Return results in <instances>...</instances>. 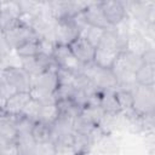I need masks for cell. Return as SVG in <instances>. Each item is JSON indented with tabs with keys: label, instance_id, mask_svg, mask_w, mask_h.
Listing matches in <instances>:
<instances>
[{
	"label": "cell",
	"instance_id": "cell-19",
	"mask_svg": "<svg viewBox=\"0 0 155 155\" xmlns=\"http://www.w3.org/2000/svg\"><path fill=\"white\" fill-rule=\"evenodd\" d=\"M21 68L29 74L30 78H34L39 74H41L42 71L46 70L45 65L42 64V62L35 56V57H27V58H21Z\"/></svg>",
	"mask_w": 155,
	"mask_h": 155
},
{
	"label": "cell",
	"instance_id": "cell-18",
	"mask_svg": "<svg viewBox=\"0 0 155 155\" xmlns=\"http://www.w3.org/2000/svg\"><path fill=\"white\" fill-rule=\"evenodd\" d=\"M136 82L142 86H154L155 84V65L142 64L136 71Z\"/></svg>",
	"mask_w": 155,
	"mask_h": 155
},
{
	"label": "cell",
	"instance_id": "cell-23",
	"mask_svg": "<svg viewBox=\"0 0 155 155\" xmlns=\"http://www.w3.org/2000/svg\"><path fill=\"white\" fill-rule=\"evenodd\" d=\"M115 97L119 103L120 110L122 114H128L131 113L132 109V92L126 91V90H115Z\"/></svg>",
	"mask_w": 155,
	"mask_h": 155
},
{
	"label": "cell",
	"instance_id": "cell-21",
	"mask_svg": "<svg viewBox=\"0 0 155 155\" xmlns=\"http://www.w3.org/2000/svg\"><path fill=\"white\" fill-rule=\"evenodd\" d=\"M57 109H58V115L67 116V117H70L73 120H75L81 113V109L71 99L57 101Z\"/></svg>",
	"mask_w": 155,
	"mask_h": 155
},
{
	"label": "cell",
	"instance_id": "cell-20",
	"mask_svg": "<svg viewBox=\"0 0 155 155\" xmlns=\"http://www.w3.org/2000/svg\"><path fill=\"white\" fill-rule=\"evenodd\" d=\"M104 115H105V113L103 111V109L99 105H94V104L86 105L80 113V116L84 120H86L87 122H90V124H92L94 126L99 125V122L102 121Z\"/></svg>",
	"mask_w": 155,
	"mask_h": 155
},
{
	"label": "cell",
	"instance_id": "cell-28",
	"mask_svg": "<svg viewBox=\"0 0 155 155\" xmlns=\"http://www.w3.org/2000/svg\"><path fill=\"white\" fill-rule=\"evenodd\" d=\"M39 108H40L39 103L34 99H30L28 102V104L25 105V108L23 109L21 115L31 120V121H34V122H38L39 121Z\"/></svg>",
	"mask_w": 155,
	"mask_h": 155
},
{
	"label": "cell",
	"instance_id": "cell-24",
	"mask_svg": "<svg viewBox=\"0 0 155 155\" xmlns=\"http://www.w3.org/2000/svg\"><path fill=\"white\" fill-rule=\"evenodd\" d=\"M31 136L36 143H44V142H52L51 139V132H50V125L36 122L34 125Z\"/></svg>",
	"mask_w": 155,
	"mask_h": 155
},
{
	"label": "cell",
	"instance_id": "cell-8",
	"mask_svg": "<svg viewBox=\"0 0 155 155\" xmlns=\"http://www.w3.org/2000/svg\"><path fill=\"white\" fill-rule=\"evenodd\" d=\"M57 88H58L57 69L45 70L41 74L31 78V90H36L46 93H56Z\"/></svg>",
	"mask_w": 155,
	"mask_h": 155
},
{
	"label": "cell",
	"instance_id": "cell-31",
	"mask_svg": "<svg viewBox=\"0 0 155 155\" xmlns=\"http://www.w3.org/2000/svg\"><path fill=\"white\" fill-rule=\"evenodd\" d=\"M0 155H17L15 142H10L0 136Z\"/></svg>",
	"mask_w": 155,
	"mask_h": 155
},
{
	"label": "cell",
	"instance_id": "cell-33",
	"mask_svg": "<svg viewBox=\"0 0 155 155\" xmlns=\"http://www.w3.org/2000/svg\"><path fill=\"white\" fill-rule=\"evenodd\" d=\"M142 61L144 64H151V65H155V51H154V47L150 46L142 56Z\"/></svg>",
	"mask_w": 155,
	"mask_h": 155
},
{
	"label": "cell",
	"instance_id": "cell-10",
	"mask_svg": "<svg viewBox=\"0 0 155 155\" xmlns=\"http://www.w3.org/2000/svg\"><path fill=\"white\" fill-rule=\"evenodd\" d=\"M84 13H85V18H86V22L88 25L96 27V28H99L103 30H109L113 28L108 23L107 18L103 13L101 2H91L90 1L87 7L84 10Z\"/></svg>",
	"mask_w": 155,
	"mask_h": 155
},
{
	"label": "cell",
	"instance_id": "cell-9",
	"mask_svg": "<svg viewBox=\"0 0 155 155\" xmlns=\"http://www.w3.org/2000/svg\"><path fill=\"white\" fill-rule=\"evenodd\" d=\"M99 2L107 21L111 27L120 24L127 17L126 10L121 1L109 0V1H99Z\"/></svg>",
	"mask_w": 155,
	"mask_h": 155
},
{
	"label": "cell",
	"instance_id": "cell-11",
	"mask_svg": "<svg viewBox=\"0 0 155 155\" xmlns=\"http://www.w3.org/2000/svg\"><path fill=\"white\" fill-rule=\"evenodd\" d=\"M69 48H70L71 53L75 56V58H76L79 62H81L82 64L93 62L96 47H93L86 39L79 36L78 39H75V40L69 45Z\"/></svg>",
	"mask_w": 155,
	"mask_h": 155
},
{
	"label": "cell",
	"instance_id": "cell-6",
	"mask_svg": "<svg viewBox=\"0 0 155 155\" xmlns=\"http://www.w3.org/2000/svg\"><path fill=\"white\" fill-rule=\"evenodd\" d=\"M18 1H0V31H6L19 23Z\"/></svg>",
	"mask_w": 155,
	"mask_h": 155
},
{
	"label": "cell",
	"instance_id": "cell-22",
	"mask_svg": "<svg viewBox=\"0 0 155 155\" xmlns=\"http://www.w3.org/2000/svg\"><path fill=\"white\" fill-rule=\"evenodd\" d=\"M39 121L42 124H52L58 116L57 103L56 104H39Z\"/></svg>",
	"mask_w": 155,
	"mask_h": 155
},
{
	"label": "cell",
	"instance_id": "cell-17",
	"mask_svg": "<svg viewBox=\"0 0 155 155\" xmlns=\"http://www.w3.org/2000/svg\"><path fill=\"white\" fill-rule=\"evenodd\" d=\"M15 144L17 155H35L36 142L34 140L31 134L17 136Z\"/></svg>",
	"mask_w": 155,
	"mask_h": 155
},
{
	"label": "cell",
	"instance_id": "cell-15",
	"mask_svg": "<svg viewBox=\"0 0 155 155\" xmlns=\"http://www.w3.org/2000/svg\"><path fill=\"white\" fill-rule=\"evenodd\" d=\"M99 107L103 109L105 114L110 115H116L120 114V107L115 97V91H103L101 92L99 97Z\"/></svg>",
	"mask_w": 155,
	"mask_h": 155
},
{
	"label": "cell",
	"instance_id": "cell-25",
	"mask_svg": "<svg viewBox=\"0 0 155 155\" xmlns=\"http://www.w3.org/2000/svg\"><path fill=\"white\" fill-rule=\"evenodd\" d=\"M105 30L103 29H99V28H96V27H91V25H87L80 34L81 38L86 39L93 47H97L103 34H104Z\"/></svg>",
	"mask_w": 155,
	"mask_h": 155
},
{
	"label": "cell",
	"instance_id": "cell-12",
	"mask_svg": "<svg viewBox=\"0 0 155 155\" xmlns=\"http://www.w3.org/2000/svg\"><path fill=\"white\" fill-rule=\"evenodd\" d=\"M30 99L31 97L29 92H17L16 94L6 99L4 105L5 114L11 116H19Z\"/></svg>",
	"mask_w": 155,
	"mask_h": 155
},
{
	"label": "cell",
	"instance_id": "cell-3",
	"mask_svg": "<svg viewBox=\"0 0 155 155\" xmlns=\"http://www.w3.org/2000/svg\"><path fill=\"white\" fill-rule=\"evenodd\" d=\"M53 61L58 67V69L68 70L74 74H80L84 65L81 62H79L75 58L69 46H65V45H56V48L53 52Z\"/></svg>",
	"mask_w": 155,
	"mask_h": 155
},
{
	"label": "cell",
	"instance_id": "cell-2",
	"mask_svg": "<svg viewBox=\"0 0 155 155\" xmlns=\"http://www.w3.org/2000/svg\"><path fill=\"white\" fill-rule=\"evenodd\" d=\"M48 4L53 18L56 21H64L82 12L90 1H48Z\"/></svg>",
	"mask_w": 155,
	"mask_h": 155
},
{
	"label": "cell",
	"instance_id": "cell-27",
	"mask_svg": "<svg viewBox=\"0 0 155 155\" xmlns=\"http://www.w3.org/2000/svg\"><path fill=\"white\" fill-rule=\"evenodd\" d=\"M17 56L19 58H27V57H35L38 54V40L28 41L15 50Z\"/></svg>",
	"mask_w": 155,
	"mask_h": 155
},
{
	"label": "cell",
	"instance_id": "cell-1",
	"mask_svg": "<svg viewBox=\"0 0 155 155\" xmlns=\"http://www.w3.org/2000/svg\"><path fill=\"white\" fill-rule=\"evenodd\" d=\"M132 92V109L140 116L154 114L155 108V90L154 86L136 85Z\"/></svg>",
	"mask_w": 155,
	"mask_h": 155
},
{
	"label": "cell",
	"instance_id": "cell-29",
	"mask_svg": "<svg viewBox=\"0 0 155 155\" xmlns=\"http://www.w3.org/2000/svg\"><path fill=\"white\" fill-rule=\"evenodd\" d=\"M0 93H1L2 98L5 99V102H6L7 98H10V97H12L13 94L17 93L16 88L11 85V82L1 73H0Z\"/></svg>",
	"mask_w": 155,
	"mask_h": 155
},
{
	"label": "cell",
	"instance_id": "cell-26",
	"mask_svg": "<svg viewBox=\"0 0 155 155\" xmlns=\"http://www.w3.org/2000/svg\"><path fill=\"white\" fill-rule=\"evenodd\" d=\"M56 48V42L50 39H38V54L47 58H53V52Z\"/></svg>",
	"mask_w": 155,
	"mask_h": 155
},
{
	"label": "cell",
	"instance_id": "cell-32",
	"mask_svg": "<svg viewBox=\"0 0 155 155\" xmlns=\"http://www.w3.org/2000/svg\"><path fill=\"white\" fill-rule=\"evenodd\" d=\"M11 51L12 50H11V47H10L7 40H6V36H5L4 31H0V57L1 58L6 57Z\"/></svg>",
	"mask_w": 155,
	"mask_h": 155
},
{
	"label": "cell",
	"instance_id": "cell-13",
	"mask_svg": "<svg viewBox=\"0 0 155 155\" xmlns=\"http://www.w3.org/2000/svg\"><path fill=\"white\" fill-rule=\"evenodd\" d=\"M151 45H149L148 40L145 36H143L138 31H132L130 34V36L127 38V42H126V51H130L134 54L142 56Z\"/></svg>",
	"mask_w": 155,
	"mask_h": 155
},
{
	"label": "cell",
	"instance_id": "cell-5",
	"mask_svg": "<svg viewBox=\"0 0 155 155\" xmlns=\"http://www.w3.org/2000/svg\"><path fill=\"white\" fill-rule=\"evenodd\" d=\"M79 36H80V31L71 22V19L56 22L54 31H53V41L56 42V45L69 46Z\"/></svg>",
	"mask_w": 155,
	"mask_h": 155
},
{
	"label": "cell",
	"instance_id": "cell-34",
	"mask_svg": "<svg viewBox=\"0 0 155 155\" xmlns=\"http://www.w3.org/2000/svg\"><path fill=\"white\" fill-rule=\"evenodd\" d=\"M4 105H5V99L2 98L1 93H0V115H4L5 111H4Z\"/></svg>",
	"mask_w": 155,
	"mask_h": 155
},
{
	"label": "cell",
	"instance_id": "cell-14",
	"mask_svg": "<svg viewBox=\"0 0 155 155\" xmlns=\"http://www.w3.org/2000/svg\"><path fill=\"white\" fill-rule=\"evenodd\" d=\"M119 54H120L119 52H114V51L102 48V47H96L93 62L103 69H111Z\"/></svg>",
	"mask_w": 155,
	"mask_h": 155
},
{
	"label": "cell",
	"instance_id": "cell-16",
	"mask_svg": "<svg viewBox=\"0 0 155 155\" xmlns=\"http://www.w3.org/2000/svg\"><path fill=\"white\" fill-rule=\"evenodd\" d=\"M0 136L10 142L16 140V116H11L7 114L0 115Z\"/></svg>",
	"mask_w": 155,
	"mask_h": 155
},
{
	"label": "cell",
	"instance_id": "cell-4",
	"mask_svg": "<svg viewBox=\"0 0 155 155\" xmlns=\"http://www.w3.org/2000/svg\"><path fill=\"white\" fill-rule=\"evenodd\" d=\"M4 34L6 36V40L11 47V50H13V51L28 41L39 39L38 35L35 34V31L30 27L21 24V23H18L17 25L12 27L11 29L4 31Z\"/></svg>",
	"mask_w": 155,
	"mask_h": 155
},
{
	"label": "cell",
	"instance_id": "cell-7",
	"mask_svg": "<svg viewBox=\"0 0 155 155\" xmlns=\"http://www.w3.org/2000/svg\"><path fill=\"white\" fill-rule=\"evenodd\" d=\"M0 73L11 82L17 92H30L31 78L21 67H8Z\"/></svg>",
	"mask_w": 155,
	"mask_h": 155
},
{
	"label": "cell",
	"instance_id": "cell-30",
	"mask_svg": "<svg viewBox=\"0 0 155 155\" xmlns=\"http://www.w3.org/2000/svg\"><path fill=\"white\" fill-rule=\"evenodd\" d=\"M56 148L52 142L36 143L35 155H56Z\"/></svg>",
	"mask_w": 155,
	"mask_h": 155
},
{
	"label": "cell",
	"instance_id": "cell-35",
	"mask_svg": "<svg viewBox=\"0 0 155 155\" xmlns=\"http://www.w3.org/2000/svg\"><path fill=\"white\" fill-rule=\"evenodd\" d=\"M4 69H6V63H5V59L0 57V71H2Z\"/></svg>",
	"mask_w": 155,
	"mask_h": 155
}]
</instances>
